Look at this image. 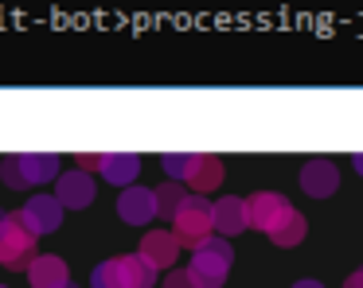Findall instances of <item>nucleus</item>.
Segmentation results:
<instances>
[{"instance_id":"nucleus-1","label":"nucleus","mask_w":363,"mask_h":288,"mask_svg":"<svg viewBox=\"0 0 363 288\" xmlns=\"http://www.w3.org/2000/svg\"><path fill=\"white\" fill-rule=\"evenodd\" d=\"M90 284L94 288H152L157 284V269H152L141 253L110 257V261H102L94 269Z\"/></svg>"},{"instance_id":"nucleus-2","label":"nucleus","mask_w":363,"mask_h":288,"mask_svg":"<svg viewBox=\"0 0 363 288\" xmlns=\"http://www.w3.org/2000/svg\"><path fill=\"white\" fill-rule=\"evenodd\" d=\"M59 175V156L55 152H16L4 160L0 179L9 187H32V183H48Z\"/></svg>"},{"instance_id":"nucleus-3","label":"nucleus","mask_w":363,"mask_h":288,"mask_svg":"<svg viewBox=\"0 0 363 288\" xmlns=\"http://www.w3.org/2000/svg\"><path fill=\"white\" fill-rule=\"evenodd\" d=\"M172 230H176V241H180V246L199 249L215 230V207L207 199H199V195H188L180 214L172 218Z\"/></svg>"},{"instance_id":"nucleus-4","label":"nucleus","mask_w":363,"mask_h":288,"mask_svg":"<svg viewBox=\"0 0 363 288\" xmlns=\"http://www.w3.org/2000/svg\"><path fill=\"white\" fill-rule=\"evenodd\" d=\"M35 261V234L28 230V222L16 214H4L0 222V265L4 269H28Z\"/></svg>"},{"instance_id":"nucleus-5","label":"nucleus","mask_w":363,"mask_h":288,"mask_svg":"<svg viewBox=\"0 0 363 288\" xmlns=\"http://www.w3.org/2000/svg\"><path fill=\"white\" fill-rule=\"evenodd\" d=\"M188 272L196 277L199 288H223V280H227V272H230V246L223 238H207L203 246L196 249Z\"/></svg>"},{"instance_id":"nucleus-6","label":"nucleus","mask_w":363,"mask_h":288,"mask_svg":"<svg viewBox=\"0 0 363 288\" xmlns=\"http://www.w3.org/2000/svg\"><path fill=\"white\" fill-rule=\"evenodd\" d=\"M289 210H293L289 199L277 195V191H258V195L246 199V218H250V226H254V230H262V234H274L277 222H281Z\"/></svg>"},{"instance_id":"nucleus-7","label":"nucleus","mask_w":363,"mask_h":288,"mask_svg":"<svg viewBox=\"0 0 363 288\" xmlns=\"http://www.w3.org/2000/svg\"><path fill=\"white\" fill-rule=\"evenodd\" d=\"M20 218H24L28 230H32L35 238H40V234L59 230V222H63V202H59L55 195H35V199H28V202H24Z\"/></svg>"},{"instance_id":"nucleus-8","label":"nucleus","mask_w":363,"mask_h":288,"mask_svg":"<svg viewBox=\"0 0 363 288\" xmlns=\"http://www.w3.org/2000/svg\"><path fill=\"white\" fill-rule=\"evenodd\" d=\"M118 214L121 222L129 226H145L157 218V191H149V187H125L118 199Z\"/></svg>"},{"instance_id":"nucleus-9","label":"nucleus","mask_w":363,"mask_h":288,"mask_svg":"<svg viewBox=\"0 0 363 288\" xmlns=\"http://www.w3.org/2000/svg\"><path fill=\"white\" fill-rule=\"evenodd\" d=\"M301 187H305L308 195H316V199H328V195L340 187L336 163H332L328 156H313V160L301 168Z\"/></svg>"},{"instance_id":"nucleus-10","label":"nucleus","mask_w":363,"mask_h":288,"mask_svg":"<svg viewBox=\"0 0 363 288\" xmlns=\"http://www.w3.org/2000/svg\"><path fill=\"white\" fill-rule=\"evenodd\" d=\"M55 199L63 202V210H82L94 202V179L86 171H63L59 175V187H55Z\"/></svg>"},{"instance_id":"nucleus-11","label":"nucleus","mask_w":363,"mask_h":288,"mask_svg":"<svg viewBox=\"0 0 363 288\" xmlns=\"http://www.w3.org/2000/svg\"><path fill=\"white\" fill-rule=\"evenodd\" d=\"M180 253V241H176L172 230H149L141 238V257L152 265V269H168Z\"/></svg>"},{"instance_id":"nucleus-12","label":"nucleus","mask_w":363,"mask_h":288,"mask_svg":"<svg viewBox=\"0 0 363 288\" xmlns=\"http://www.w3.org/2000/svg\"><path fill=\"white\" fill-rule=\"evenodd\" d=\"M28 280L32 288H67L71 277H67V261L55 253H40L32 265H28Z\"/></svg>"},{"instance_id":"nucleus-13","label":"nucleus","mask_w":363,"mask_h":288,"mask_svg":"<svg viewBox=\"0 0 363 288\" xmlns=\"http://www.w3.org/2000/svg\"><path fill=\"white\" fill-rule=\"evenodd\" d=\"M98 171H102L110 183L125 187V183H133L137 171H141V156L137 152H102V168Z\"/></svg>"},{"instance_id":"nucleus-14","label":"nucleus","mask_w":363,"mask_h":288,"mask_svg":"<svg viewBox=\"0 0 363 288\" xmlns=\"http://www.w3.org/2000/svg\"><path fill=\"white\" fill-rule=\"evenodd\" d=\"M246 226H250V218H246V199H219L215 202V230L223 234V238H230V234H242Z\"/></svg>"},{"instance_id":"nucleus-15","label":"nucleus","mask_w":363,"mask_h":288,"mask_svg":"<svg viewBox=\"0 0 363 288\" xmlns=\"http://www.w3.org/2000/svg\"><path fill=\"white\" fill-rule=\"evenodd\" d=\"M188 183L196 187V191H215V187L223 183V160L211 152H196V163H191L188 171Z\"/></svg>"},{"instance_id":"nucleus-16","label":"nucleus","mask_w":363,"mask_h":288,"mask_svg":"<svg viewBox=\"0 0 363 288\" xmlns=\"http://www.w3.org/2000/svg\"><path fill=\"white\" fill-rule=\"evenodd\" d=\"M301 238H305V214H297V210H289V214L277 222V230L269 234V241H274V246H281V249L297 246Z\"/></svg>"},{"instance_id":"nucleus-17","label":"nucleus","mask_w":363,"mask_h":288,"mask_svg":"<svg viewBox=\"0 0 363 288\" xmlns=\"http://www.w3.org/2000/svg\"><path fill=\"white\" fill-rule=\"evenodd\" d=\"M184 199H188V191H184L180 183H172V179H168L164 187H157V214H160V218H168V222H172V218L180 214Z\"/></svg>"},{"instance_id":"nucleus-18","label":"nucleus","mask_w":363,"mask_h":288,"mask_svg":"<svg viewBox=\"0 0 363 288\" xmlns=\"http://www.w3.org/2000/svg\"><path fill=\"white\" fill-rule=\"evenodd\" d=\"M160 163H164V171L172 175V183H176V179H188L191 163H196V152H164Z\"/></svg>"},{"instance_id":"nucleus-19","label":"nucleus","mask_w":363,"mask_h":288,"mask_svg":"<svg viewBox=\"0 0 363 288\" xmlns=\"http://www.w3.org/2000/svg\"><path fill=\"white\" fill-rule=\"evenodd\" d=\"M164 288H199V284H196V277H191L188 269H172L168 280H164Z\"/></svg>"},{"instance_id":"nucleus-20","label":"nucleus","mask_w":363,"mask_h":288,"mask_svg":"<svg viewBox=\"0 0 363 288\" xmlns=\"http://www.w3.org/2000/svg\"><path fill=\"white\" fill-rule=\"evenodd\" d=\"M82 168H102V152H79Z\"/></svg>"},{"instance_id":"nucleus-21","label":"nucleus","mask_w":363,"mask_h":288,"mask_svg":"<svg viewBox=\"0 0 363 288\" xmlns=\"http://www.w3.org/2000/svg\"><path fill=\"white\" fill-rule=\"evenodd\" d=\"M344 288H363V269H359V272H352V277L344 280Z\"/></svg>"},{"instance_id":"nucleus-22","label":"nucleus","mask_w":363,"mask_h":288,"mask_svg":"<svg viewBox=\"0 0 363 288\" xmlns=\"http://www.w3.org/2000/svg\"><path fill=\"white\" fill-rule=\"evenodd\" d=\"M293 288H324V284H320V280H297Z\"/></svg>"},{"instance_id":"nucleus-23","label":"nucleus","mask_w":363,"mask_h":288,"mask_svg":"<svg viewBox=\"0 0 363 288\" xmlns=\"http://www.w3.org/2000/svg\"><path fill=\"white\" fill-rule=\"evenodd\" d=\"M352 163H355V171L363 175V152H355V156H352Z\"/></svg>"},{"instance_id":"nucleus-24","label":"nucleus","mask_w":363,"mask_h":288,"mask_svg":"<svg viewBox=\"0 0 363 288\" xmlns=\"http://www.w3.org/2000/svg\"><path fill=\"white\" fill-rule=\"evenodd\" d=\"M0 222H4V210H0Z\"/></svg>"},{"instance_id":"nucleus-25","label":"nucleus","mask_w":363,"mask_h":288,"mask_svg":"<svg viewBox=\"0 0 363 288\" xmlns=\"http://www.w3.org/2000/svg\"><path fill=\"white\" fill-rule=\"evenodd\" d=\"M0 288H9V284H0Z\"/></svg>"},{"instance_id":"nucleus-26","label":"nucleus","mask_w":363,"mask_h":288,"mask_svg":"<svg viewBox=\"0 0 363 288\" xmlns=\"http://www.w3.org/2000/svg\"><path fill=\"white\" fill-rule=\"evenodd\" d=\"M67 288H74V284H67Z\"/></svg>"}]
</instances>
